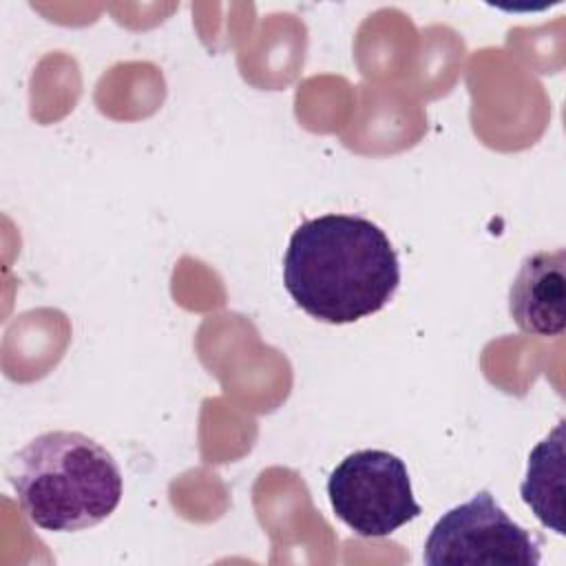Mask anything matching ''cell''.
<instances>
[{
	"mask_svg": "<svg viewBox=\"0 0 566 566\" xmlns=\"http://www.w3.org/2000/svg\"><path fill=\"white\" fill-rule=\"evenodd\" d=\"M9 480L27 520L53 533L99 524L124 491L115 458L80 431L35 436L13 455Z\"/></svg>",
	"mask_w": 566,
	"mask_h": 566,
	"instance_id": "obj_2",
	"label": "cell"
},
{
	"mask_svg": "<svg viewBox=\"0 0 566 566\" xmlns=\"http://www.w3.org/2000/svg\"><path fill=\"white\" fill-rule=\"evenodd\" d=\"M566 250H537L520 263L509 290V314L531 336H562L566 327Z\"/></svg>",
	"mask_w": 566,
	"mask_h": 566,
	"instance_id": "obj_5",
	"label": "cell"
},
{
	"mask_svg": "<svg viewBox=\"0 0 566 566\" xmlns=\"http://www.w3.org/2000/svg\"><path fill=\"white\" fill-rule=\"evenodd\" d=\"M327 495L334 515L358 537H387L422 513L405 462L382 449L343 458L329 473Z\"/></svg>",
	"mask_w": 566,
	"mask_h": 566,
	"instance_id": "obj_3",
	"label": "cell"
},
{
	"mask_svg": "<svg viewBox=\"0 0 566 566\" xmlns=\"http://www.w3.org/2000/svg\"><path fill=\"white\" fill-rule=\"evenodd\" d=\"M283 285L312 318L345 325L391 301L400 285V263L380 226L360 214L332 212L292 232Z\"/></svg>",
	"mask_w": 566,
	"mask_h": 566,
	"instance_id": "obj_1",
	"label": "cell"
},
{
	"mask_svg": "<svg viewBox=\"0 0 566 566\" xmlns=\"http://www.w3.org/2000/svg\"><path fill=\"white\" fill-rule=\"evenodd\" d=\"M542 537L520 526L489 491L449 509L429 531V566H537Z\"/></svg>",
	"mask_w": 566,
	"mask_h": 566,
	"instance_id": "obj_4",
	"label": "cell"
},
{
	"mask_svg": "<svg viewBox=\"0 0 566 566\" xmlns=\"http://www.w3.org/2000/svg\"><path fill=\"white\" fill-rule=\"evenodd\" d=\"M564 427L559 420L555 429L531 451L526 478L520 484V495L533 515L557 535H566L564 526Z\"/></svg>",
	"mask_w": 566,
	"mask_h": 566,
	"instance_id": "obj_6",
	"label": "cell"
}]
</instances>
